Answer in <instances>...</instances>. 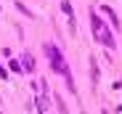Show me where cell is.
I'll use <instances>...</instances> for the list:
<instances>
[{
  "label": "cell",
  "mask_w": 122,
  "mask_h": 114,
  "mask_svg": "<svg viewBox=\"0 0 122 114\" xmlns=\"http://www.w3.org/2000/svg\"><path fill=\"white\" fill-rule=\"evenodd\" d=\"M21 66H24L27 72H35V59H32L29 53H24V56H21Z\"/></svg>",
  "instance_id": "cell-5"
},
{
  "label": "cell",
  "mask_w": 122,
  "mask_h": 114,
  "mask_svg": "<svg viewBox=\"0 0 122 114\" xmlns=\"http://www.w3.org/2000/svg\"><path fill=\"white\" fill-rule=\"evenodd\" d=\"M45 53H48V59H51V66L58 72V74H64V80H66V88L74 93V80H72V74L66 69V61H64V56H61V50L56 45H45Z\"/></svg>",
  "instance_id": "cell-1"
},
{
  "label": "cell",
  "mask_w": 122,
  "mask_h": 114,
  "mask_svg": "<svg viewBox=\"0 0 122 114\" xmlns=\"http://www.w3.org/2000/svg\"><path fill=\"white\" fill-rule=\"evenodd\" d=\"M90 27H93V35H96V43L106 45V48H114V37H112L109 27L101 21V19H98V13H93V11H90Z\"/></svg>",
  "instance_id": "cell-2"
},
{
  "label": "cell",
  "mask_w": 122,
  "mask_h": 114,
  "mask_svg": "<svg viewBox=\"0 0 122 114\" xmlns=\"http://www.w3.org/2000/svg\"><path fill=\"white\" fill-rule=\"evenodd\" d=\"M0 77H3V80H5V77H8V72H5V69H3V66H0Z\"/></svg>",
  "instance_id": "cell-7"
},
{
  "label": "cell",
  "mask_w": 122,
  "mask_h": 114,
  "mask_svg": "<svg viewBox=\"0 0 122 114\" xmlns=\"http://www.w3.org/2000/svg\"><path fill=\"white\" fill-rule=\"evenodd\" d=\"M11 69H13V72H21L24 66H21V61H19V59H16V61H11Z\"/></svg>",
  "instance_id": "cell-6"
},
{
  "label": "cell",
  "mask_w": 122,
  "mask_h": 114,
  "mask_svg": "<svg viewBox=\"0 0 122 114\" xmlns=\"http://www.w3.org/2000/svg\"><path fill=\"white\" fill-rule=\"evenodd\" d=\"M101 11H104V13L109 16V21H112V27H114V29H119V19H117V13H114V11H112L109 5H104V8H101Z\"/></svg>",
  "instance_id": "cell-3"
},
{
  "label": "cell",
  "mask_w": 122,
  "mask_h": 114,
  "mask_svg": "<svg viewBox=\"0 0 122 114\" xmlns=\"http://www.w3.org/2000/svg\"><path fill=\"white\" fill-rule=\"evenodd\" d=\"M61 8H64V13L69 16V27L74 29V13H72V5H69V0H61Z\"/></svg>",
  "instance_id": "cell-4"
}]
</instances>
